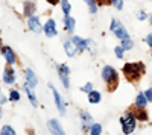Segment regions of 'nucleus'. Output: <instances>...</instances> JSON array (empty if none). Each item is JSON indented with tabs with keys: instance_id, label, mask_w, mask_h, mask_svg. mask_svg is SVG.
Segmentation results:
<instances>
[{
	"instance_id": "nucleus-25",
	"label": "nucleus",
	"mask_w": 152,
	"mask_h": 135,
	"mask_svg": "<svg viewBox=\"0 0 152 135\" xmlns=\"http://www.w3.org/2000/svg\"><path fill=\"white\" fill-rule=\"evenodd\" d=\"M0 135H15V131L12 129L9 125H5L2 128V132H0Z\"/></svg>"
},
{
	"instance_id": "nucleus-6",
	"label": "nucleus",
	"mask_w": 152,
	"mask_h": 135,
	"mask_svg": "<svg viewBox=\"0 0 152 135\" xmlns=\"http://www.w3.org/2000/svg\"><path fill=\"white\" fill-rule=\"evenodd\" d=\"M49 88H50V91L53 93V99H55V103H56V108H58V111L61 112V115H64L66 114V105H64V100L61 99V96H59V93L55 90V87L52 83L49 85Z\"/></svg>"
},
{
	"instance_id": "nucleus-26",
	"label": "nucleus",
	"mask_w": 152,
	"mask_h": 135,
	"mask_svg": "<svg viewBox=\"0 0 152 135\" xmlns=\"http://www.w3.org/2000/svg\"><path fill=\"white\" fill-rule=\"evenodd\" d=\"M9 100H12V102H18V100H20V93L15 91V90H12V91L9 93Z\"/></svg>"
},
{
	"instance_id": "nucleus-4",
	"label": "nucleus",
	"mask_w": 152,
	"mask_h": 135,
	"mask_svg": "<svg viewBox=\"0 0 152 135\" xmlns=\"http://www.w3.org/2000/svg\"><path fill=\"white\" fill-rule=\"evenodd\" d=\"M110 29H111V32H114V35H116L120 41H123V40H129V33L126 32L125 26H123V24H122L119 20L114 18V20L111 21Z\"/></svg>"
},
{
	"instance_id": "nucleus-28",
	"label": "nucleus",
	"mask_w": 152,
	"mask_h": 135,
	"mask_svg": "<svg viewBox=\"0 0 152 135\" xmlns=\"http://www.w3.org/2000/svg\"><path fill=\"white\" fill-rule=\"evenodd\" d=\"M114 53H116L117 58H123V53H125V49L122 46H117L116 49H114Z\"/></svg>"
},
{
	"instance_id": "nucleus-15",
	"label": "nucleus",
	"mask_w": 152,
	"mask_h": 135,
	"mask_svg": "<svg viewBox=\"0 0 152 135\" xmlns=\"http://www.w3.org/2000/svg\"><path fill=\"white\" fill-rule=\"evenodd\" d=\"M72 41L78 46V49L79 50H85V49L88 47V44H90L91 41H87V40H84V38H81V36H73L72 38Z\"/></svg>"
},
{
	"instance_id": "nucleus-9",
	"label": "nucleus",
	"mask_w": 152,
	"mask_h": 135,
	"mask_svg": "<svg viewBox=\"0 0 152 135\" xmlns=\"http://www.w3.org/2000/svg\"><path fill=\"white\" fill-rule=\"evenodd\" d=\"M24 75H26V82H24V83H26L28 87H31V88H35L37 83H38V81H37V75L32 71V68H26Z\"/></svg>"
},
{
	"instance_id": "nucleus-22",
	"label": "nucleus",
	"mask_w": 152,
	"mask_h": 135,
	"mask_svg": "<svg viewBox=\"0 0 152 135\" xmlns=\"http://www.w3.org/2000/svg\"><path fill=\"white\" fill-rule=\"evenodd\" d=\"M135 114V118H138V120H148V112L145 111V109H137V111L134 112Z\"/></svg>"
},
{
	"instance_id": "nucleus-36",
	"label": "nucleus",
	"mask_w": 152,
	"mask_h": 135,
	"mask_svg": "<svg viewBox=\"0 0 152 135\" xmlns=\"http://www.w3.org/2000/svg\"><path fill=\"white\" fill-rule=\"evenodd\" d=\"M0 115H2V108H0Z\"/></svg>"
},
{
	"instance_id": "nucleus-20",
	"label": "nucleus",
	"mask_w": 152,
	"mask_h": 135,
	"mask_svg": "<svg viewBox=\"0 0 152 135\" xmlns=\"http://www.w3.org/2000/svg\"><path fill=\"white\" fill-rule=\"evenodd\" d=\"M81 120H82V123H84V128H85V131H88V129H87V125H88V123H91V121H93V118H91V114H90V112H87V111H82V112H81Z\"/></svg>"
},
{
	"instance_id": "nucleus-21",
	"label": "nucleus",
	"mask_w": 152,
	"mask_h": 135,
	"mask_svg": "<svg viewBox=\"0 0 152 135\" xmlns=\"http://www.w3.org/2000/svg\"><path fill=\"white\" fill-rule=\"evenodd\" d=\"M100 134H102V125L93 123L90 126V135H100Z\"/></svg>"
},
{
	"instance_id": "nucleus-8",
	"label": "nucleus",
	"mask_w": 152,
	"mask_h": 135,
	"mask_svg": "<svg viewBox=\"0 0 152 135\" xmlns=\"http://www.w3.org/2000/svg\"><path fill=\"white\" fill-rule=\"evenodd\" d=\"M2 55L5 56L6 62H8L9 65H14V64H15L17 58H15V53H14V50H12L11 47H8V46H3V47H2Z\"/></svg>"
},
{
	"instance_id": "nucleus-17",
	"label": "nucleus",
	"mask_w": 152,
	"mask_h": 135,
	"mask_svg": "<svg viewBox=\"0 0 152 135\" xmlns=\"http://www.w3.org/2000/svg\"><path fill=\"white\" fill-rule=\"evenodd\" d=\"M100 99H102V96H100V93L99 91H90L88 93V102L90 103H93V105H97L99 102H100Z\"/></svg>"
},
{
	"instance_id": "nucleus-29",
	"label": "nucleus",
	"mask_w": 152,
	"mask_h": 135,
	"mask_svg": "<svg viewBox=\"0 0 152 135\" xmlns=\"http://www.w3.org/2000/svg\"><path fill=\"white\" fill-rule=\"evenodd\" d=\"M111 5H114L116 6V9H122L123 8V0H111Z\"/></svg>"
},
{
	"instance_id": "nucleus-10",
	"label": "nucleus",
	"mask_w": 152,
	"mask_h": 135,
	"mask_svg": "<svg viewBox=\"0 0 152 135\" xmlns=\"http://www.w3.org/2000/svg\"><path fill=\"white\" fill-rule=\"evenodd\" d=\"M64 50H66V53H67L70 58H73L76 53L79 52V49H78V46H76L72 40H66V41H64Z\"/></svg>"
},
{
	"instance_id": "nucleus-30",
	"label": "nucleus",
	"mask_w": 152,
	"mask_h": 135,
	"mask_svg": "<svg viewBox=\"0 0 152 135\" xmlns=\"http://www.w3.org/2000/svg\"><path fill=\"white\" fill-rule=\"evenodd\" d=\"M81 91H84V93H87V94L90 93V91H93V88H91V83H85L84 87L81 88Z\"/></svg>"
},
{
	"instance_id": "nucleus-38",
	"label": "nucleus",
	"mask_w": 152,
	"mask_h": 135,
	"mask_svg": "<svg viewBox=\"0 0 152 135\" xmlns=\"http://www.w3.org/2000/svg\"><path fill=\"white\" fill-rule=\"evenodd\" d=\"M0 44H2V43H0Z\"/></svg>"
},
{
	"instance_id": "nucleus-5",
	"label": "nucleus",
	"mask_w": 152,
	"mask_h": 135,
	"mask_svg": "<svg viewBox=\"0 0 152 135\" xmlns=\"http://www.w3.org/2000/svg\"><path fill=\"white\" fill-rule=\"evenodd\" d=\"M56 70H58V76H59L62 85H64L66 88H69V87H70V82H69L70 68H69V65H66V64H59V65L56 67Z\"/></svg>"
},
{
	"instance_id": "nucleus-37",
	"label": "nucleus",
	"mask_w": 152,
	"mask_h": 135,
	"mask_svg": "<svg viewBox=\"0 0 152 135\" xmlns=\"http://www.w3.org/2000/svg\"><path fill=\"white\" fill-rule=\"evenodd\" d=\"M151 23H152V15H151Z\"/></svg>"
},
{
	"instance_id": "nucleus-11",
	"label": "nucleus",
	"mask_w": 152,
	"mask_h": 135,
	"mask_svg": "<svg viewBox=\"0 0 152 135\" xmlns=\"http://www.w3.org/2000/svg\"><path fill=\"white\" fill-rule=\"evenodd\" d=\"M28 26H29V29H31L32 32H35V33L41 32V29H43L40 20H38V17H35V15L29 17V20H28Z\"/></svg>"
},
{
	"instance_id": "nucleus-31",
	"label": "nucleus",
	"mask_w": 152,
	"mask_h": 135,
	"mask_svg": "<svg viewBox=\"0 0 152 135\" xmlns=\"http://www.w3.org/2000/svg\"><path fill=\"white\" fill-rule=\"evenodd\" d=\"M145 96H146L148 102H152V88H148V90L145 91Z\"/></svg>"
},
{
	"instance_id": "nucleus-34",
	"label": "nucleus",
	"mask_w": 152,
	"mask_h": 135,
	"mask_svg": "<svg viewBox=\"0 0 152 135\" xmlns=\"http://www.w3.org/2000/svg\"><path fill=\"white\" fill-rule=\"evenodd\" d=\"M99 5H107V3H111V0H96Z\"/></svg>"
},
{
	"instance_id": "nucleus-14",
	"label": "nucleus",
	"mask_w": 152,
	"mask_h": 135,
	"mask_svg": "<svg viewBox=\"0 0 152 135\" xmlns=\"http://www.w3.org/2000/svg\"><path fill=\"white\" fill-rule=\"evenodd\" d=\"M134 105H135V108H137V109H145V108H146V105H148V99H146L145 93H140V94H138V96L135 97Z\"/></svg>"
},
{
	"instance_id": "nucleus-23",
	"label": "nucleus",
	"mask_w": 152,
	"mask_h": 135,
	"mask_svg": "<svg viewBox=\"0 0 152 135\" xmlns=\"http://www.w3.org/2000/svg\"><path fill=\"white\" fill-rule=\"evenodd\" d=\"M61 8H62V12H64L66 15L70 14L72 6H70V3H69V0H61Z\"/></svg>"
},
{
	"instance_id": "nucleus-16",
	"label": "nucleus",
	"mask_w": 152,
	"mask_h": 135,
	"mask_svg": "<svg viewBox=\"0 0 152 135\" xmlns=\"http://www.w3.org/2000/svg\"><path fill=\"white\" fill-rule=\"evenodd\" d=\"M23 12H24V15H26V17H32L34 12H35V3L34 2H24Z\"/></svg>"
},
{
	"instance_id": "nucleus-32",
	"label": "nucleus",
	"mask_w": 152,
	"mask_h": 135,
	"mask_svg": "<svg viewBox=\"0 0 152 135\" xmlns=\"http://www.w3.org/2000/svg\"><path fill=\"white\" fill-rule=\"evenodd\" d=\"M146 43H148V46H149V47H152V32L146 36Z\"/></svg>"
},
{
	"instance_id": "nucleus-19",
	"label": "nucleus",
	"mask_w": 152,
	"mask_h": 135,
	"mask_svg": "<svg viewBox=\"0 0 152 135\" xmlns=\"http://www.w3.org/2000/svg\"><path fill=\"white\" fill-rule=\"evenodd\" d=\"M64 24H66L67 32L73 33V30H75V18L70 17V15H66V18H64Z\"/></svg>"
},
{
	"instance_id": "nucleus-2",
	"label": "nucleus",
	"mask_w": 152,
	"mask_h": 135,
	"mask_svg": "<svg viewBox=\"0 0 152 135\" xmlns=\"http://www.w3.org/2000/svg\"><path fill=\"white\" fill-rule=\"evenodd\" d=\"M120 125H122V129H123V134L125 135L132 134L135 131V125H137L135 114L134 112H125L120 117Z\"/></svg>"
},
{
	"instance_id": "nucleus-13",
	"label": "nucleus",
	"mask_w": 152,
	"mask_h": 135,
	"mask_svg": "<svg viewBox=\"0 0 152 135\" xmlns=\"http://www.w3.org/2000/svg\"><path fill=\"white\" fill-rule=\"evenodd\" d=\"M3 81H5V83H14L15 82V71H14V68H11V67L5 68Z\"/></svg>"
},
{
	"instance_id": "nucleus-27",
	"label": "nucleus",
	"mask_w": 152,
	"mask_h": 135,
	"mask_svg": "<svg viewBox=\"0 0 152 135\" xmlns=\"http://www.w3.org/2000/svg\"><path fill=\"white\" fill-rule=\"evenodd\" d=\"M120 46L125 49V50H129V49H132V47H134V43H132L131 40H123V41L120 43Z\"/></svg>"
},
{
	"instance_id": "nucleus-1",
	"label": "nucleus",
	"mask_w": 152,
	"mask_h": 135,
	"mask_svg": "<svg viewBox=\"0 0 152 135\" xmlns=\"http://www.w3.org/2000/svg\"><path fill=\"white\" fill-rule=\"evenodd\" d=\"M145 73V65L142 62H128L123 65V75L128 81H138Z\"/></svg>"
},
{
	"instance_id": "nucleus-18",
	"label": "nucleus",
	"mask_w": 152,
	"mask_h": 135,
	"mask_svg": "<svg viewBox=\"0 0 152 135\" xmlns=\"http://www.w3.org/2000/svg\"><path fill=\"white\" fill-rule=\"evenodd\" d=\"M23 88H24V93L28 94V97H29V100H31V103H32L34 106H37V105H38V102H37V97H35V94H34L32 88H31V87H28L26 83H23Z\"/></svg>"
},
{
	"instance_id": "nucleus-35",
	"label": "nucleus",
	"mask_w": 152,
	"mask_h": 135,
	"mask_svg": "<svg viewBox=\"0 0 152 135\" xmlns=\"http://www.w3.org/2000/svg\"><path fill=\"white\" fill-rule=\"evenodd\" d=\"M47 2H49L50 5H58V3H59V0H47Z\"/></svg>"
},
{
	"instance_id": "nucleus-12",
	"label": "nucleus",
	"mask_w": 152,
	"mask_h": 135,
	"mask_svg": "<svg viewBox=\"0 0 152 135\" xmlns=\"http://www.w3.org/2000/svg\"><path fill=\"white\" fill-rule=\"evenodd\" d=\"M44 33H46L47 36H55V35L58 33V30H56V24H55V21H53L52 18H49L47 23L44 24Z\"/></svg>"
},
{
	"instance_id": "nucleus-24",
	"label": "nucleus",
	"mask_w": 152,
	"mask_h": 135,
	"mask_svg": "<svg viewBox=\"0 0 152 135\" xmlns=\"http://www.w3.org/2000/svg\"><path fill=\"white\" fill-rule=\"evenodd\" d=\"M84 2L88 5V8H90V12H91V14H94V12L97 11V2H96V0H84Z\"/></svg>"
},
{
	"instance_id": "nucleus-7",
	"label": "nucleus",
	"mask_w": 152,
	"mask_h": 135,
	"mask_svg": "<svg viewBox=\"0 0 152 135\" xmlns=\"http://www.w3.org/2000/svg\"><path fill=\"white\" fill-rule=\"evenodd\" d=\"M47 128H49V131H50L52 135H66L64 129H62V126L59 125V121L55 120V118H50L47 121Z\"/></svg>"
},
{
	"instance_id": "nucleus-33",
	"label": "nucleus",
	"mask_w": 152,
	"mask_h": 135,
	"mask_svg": "<svg viewBox=\"0 0 152 135\" xmlns=\"http://www.w3.org/2000/svg\"><path fill=\"white\" fill-rule=\"evenodd\" d=\"M146 12L145 11H142V12H138V18H140V20H146Z\"/></svg>"
},
{
	"instance_id": "nucleus-3",
	"label": "nucleus",
	"mask_w": 152,
	"mask_h": 135,
	"mask_svg": "<svg viewBox=\"0 0 152 135\" xmlns=\"http://www.w3.org/2000/svg\"><path fill=\"white\" fill-rule=\"evenodd\" d=\"M102 79H104L105 82H108V83L111 82L113 85H111L110 90H114V88H116V85H117V79H119L116 68L111 67V65H105L104 70H102Z\"/></svg>"
}]
</instances>
